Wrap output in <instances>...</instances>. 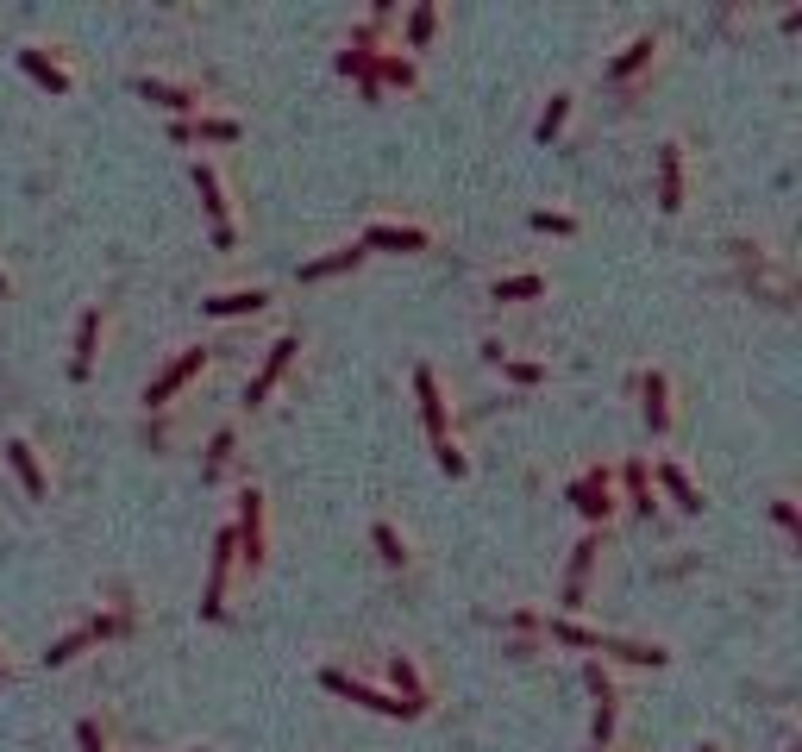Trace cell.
Returning <instances> with one entry per match:
<instances>
[{"label": "cell", "instance_id": "e0dca14e", "mask_svg": "<svg viewBox=\"0 0 802 752\" xmlns=\"http://www.w3.org/2000/svg\"><path fill=\"white\" fill-rule=\"evenodd\" d=\"M351 264H364V245H351V251H333V257H314V264H301V282H326V276H339Z\"/></svg>", "mask_w": 802, "mask_h": 752}, {"label": "cell", "instance_id": "74e56055", "mask_svg": "<svg viewBox=\"0 0 802 752\" xmlns=\"http://www.w3.org/2000/svg\"><path fill=\"white\" fill-rule=\"evenodd\" d=\"M702 752H715V746H702Z\"/></svg>", "mask_w": 802, "mask_h": 752}, {"label": "cell", "instance_id": "e575fe53", "mask_svg": "<svg viewBox=\"0 0 802 752\" xmlns=\"http://www.w3.org/2000/svg\"><path fill=\"white\" fill-rule=\"evenodd\" d=\"M76 740H82V752H107V740H101V727H94V721L76 727Z\"/></svg>", "mask_w": 802, "mask_h": 752}, {"label": "cell", "instance_id": "2e32d148", "mask_svg": "<svg viewBox=\"0 0 802 752\" xmlns=\"http://www.w3.org/2000/svg\"><path fill=\"white\" fill-rule=\"evenodd\" d=\"M264 289H226V295H214V301H201V308L207 314H257V308H264Z\"/></svg>", "mask_w": 802, "mask_h": 752}, {"label": "cell", "instance_id": "ac0fdd59", "mask_svg": "<svg viewBox=\"0 0 802 752\" xmlns=\"http://www.w3.org/2000/svg\"><path fill=\"white\" fill-rule=\"evenodd\" d=\"M658 483H665V489H671V502H677L683 514H702V496H696V483H690V477H683V470H677V464H658Z\"/></svg>", "mask_w": 802, "mask_h": 752}, {"label": "cell", "instance_id": "9a60e30c", "mask_svg": "<svg viewBox=\"0 0 802 752\" xmlns=\"http://www.w3.org/2000/svg\"><path fill=\"white\" fill-rule=\"evenodd\" d=\"M170 138H182V145H188V138H214V145H232V138H239V126H232V120H176Z\"/></svg>", "mask_w": 802, "mask_h": 752}, {"label": "cell", "instance_id": "4dcf8cb0", "mask_svg": "<svg viewBox=\"0 0 802 752\" xmlns=\"http://www.w3.org/2000/svg\"><path fill=\"white\" fill-rule=\"evenodd\" d=\"M433 38V7H414V19H408V44H427Z\"/></svg>", "mask_w": 802, "mask_h": 752}, {"label": "cell", "instance_id": "f1b7e54d", "mask_svg": "<svg viewBox=\"0 0 802 752\" xmlns=\"http://www.w3.org/2000/svg\"><path fill=\"white\" fill-rule=\"evenodd\" d=\"M564 113H571V94H552V107L539 113V138H558V126H564Z\"/></svg>", "mask_w": 802, "mask_h": 752}, {"label": "cell", "instance_id": "277c9868", "mask_svg": "<svg viewBox=\"0 0 802 752\" xmlns=\"http://www.w3.org/2000/svg\"><path fill=\"white\" fill-rule=\"evenodd\" d=\"M201 364H207V351H201V345H195V351H182V358H176V364H170V370H163L157 383L145 389V402H151V408H163V402H170V395H176V389H182Z\"/></svg>", "mask_w": 802, "mask_h": 752}, {"label": "cell", "instance_id": "d4e9b609", "mask_svg": "<svg viewBox=\"0 0 802 752\" xmlns=\"http://www.w3.org/2000/svg\"><path fill=\"white\" fill-rule=\"evenodd\" d=\"M552 640H564V646H589V652H596L602 633H589V627H577L571 615H558V621H552Z\"/></svg>", "mask_w": 802, "mask_h": 752}, {"label": "cell", "instance_id": "8d00e7d4", "mask_svg": "<svg viewBox=\"0 0 802 752\" xmlns=\"http://www.w3.org/2000/svg\"><path fill=\"white\" fill-rule=\"evenodd\" d=\"M0 295H7V276H0Z\"/></svg>", "mask_w": 802, "mask_h": 752}, {"label": "cell", "instance_id": "7402d4cb", "mask_svg": "<svg viewBox=\"0 0 802 752\" xmlns=\"http://www.w3.org/2000/svg\"><path fill=\"white\" fill-rule=\"evenodd\" d=\"M652 51H658V44H652V38H633V44H627V51H621L615 63H608V76H615V82H621V76H633V69H646V63H652Z\"/></svg>", "mask_w": 802, "mask_h": 752}, {"label": "cell", "instance_id": "3957f363", "mask_svg": "<svg viewBox=\"0 0 802 752\" xmlns=\"http://www.w3.org/2000/svg\"><path fill=\"white\" fill-rule=\"evenodd\" d=\"M289 364H295V333H282V339L270 345V358H264V370H257V376H251V389H245V402H251V408H257V402H270V389L282 383V370H289Z\"/></svg>", "mask_w": 802, "mask_h": 752}, {"label": "cell", "instance_id": "30bf717a", "mask_svg": "<svg viewBox=\"0 0 802 752\" xmlns=\"http://www.w3.org/2000/svg\"><path fill=\"white\" fill-rule=\"evenodd\" d=\"M414 395H420V414H427V433H433V445L445 439V402H439V376L420 364L414 370Z\"/></svg>", "mask_w": 802, "mask_h": 752}, {"label": "cell", "instance_id": "7c38bea8", "mask_svg": "<svg viewBox=\"0 0 802 752\" xmlns=\"http://www.w3.org/2000/svg\"><path fill=\"white\" fill-rule=\"evenodd\" d=\"M364 245H376V251H420V245H427V232H420V226H389V220H376V226L364 232Z\"/></svg>", "mask_w": 802, "mask_h": 752}, {"label": "cell", "instance_id": "d590c367", "mask_svg": "<svg viewBox=\"0 0 802 752\" xmlns=\"http://www.w3.org/2000/svg\"><path fill=\"white\" fill-rule=\"evenodd\" d=\"M771 514H777V527H784V533H802V521H796V502H771Z\"/></svg>", "mask_w": 802, "mask_h": 752}, {"label": "cell", "instance_id": "5bb4252c", "mask_svg": "<svg viewBox=\"0 0 802 752\" xmlns=\"http://www.w3.org/2000/svg\"><path fill=\"white\" fill-rule=\"evenodd\" d=\"M7 464L19 470V483H26V496L38 502V496H44V470H38V458H32V445H26V439H13V445H7Z\"/></svg>", "mask_w": 802, "mask_h": 752}, {"label": "cell", "instance_id": "484cf974", "mask_svg": "<svg viewBox=\"0 0 802 752\" xmlns=\"http://www.w3.org/2000/svg\"><path fill=\"white\" fill-rule=\"evenodd\" d=\"M627 496H633V508H640V514H652V477H646L640 458L627 464Z\"/></svg>", "mask_w": 802, "mask_h": 752}, {"label": "cell", "instance_id": "603a6c76", "mask_svg": "<svg viewBox=\"0 0 802 752\" xmlns=\"http://www.w3.org/2000/svg\"><path fill=\"white\" fill-rule=\"evenodd\" d=\"M389 677H395V690H401V696H408V702H414V709H427V702H420V671H414V665H408V658H401V652L389 658Z\"/></svg>", "mask_w": 802, "mask_h": 752}, {"label": "cell", "instance_id": "83f0119b", "mask_svg": "<svg viewBox=\"0 0 802 752\" xmlns=\"http://www.w3.org/2000/svg\"><path fill=\"white\" fill-rule=\"evenodd\" d=\"M370 539H376V552H383L389 564H408V546H401V533H395L389 521H376V533H370Z\"/></svg>", "mask_w": 802, "mask_h": 752}, {"label": "cell", "instance_id": "4fadbf2b", "mask_svg": "<svg viewBox=\"0 0 802 752\" xmlns=\"http://www.w3.org/2000/svg\"><path fill=\"white\" fill-rule=\"evenodd\" d=\"M589 564H596V539H583V546L571 552V577H564V615H571V608H583V583H589Z\"/></svg>", "mask_w": 802, "mask_h": 752}, {"label": "cell", "instance_id": "836d02e7", "mask_svg": "<svg viewBox=\"0 0 802 752\" xmlns=\"http://www.w3.org/2000/svg\"><path fill=\"white\" fill-rule=\"evenodd\" d=\"M439 464H445V470H452V477H464V452H458V445H452V439H439Z\"/></svg>", "mask_w": 802, "mask_h": 752}, {"label": "cell", "instance_id": "cb8c5ba5", "mask_svg": "<svg viewBox=\"0 0 802 752\" xmlns=\"http://www.w3.org/2000/svg\"><path fill=\"white\" fill-rule=\"evenodd\" d=\"M533 295H546V282H539V276H508V282H495V301H533Z\"/></svg>", "mask_w": 802, "mask_h": 752}, {"label": "cell", "instance_id": "4316f807", "mask_svg": "<svg viewBox=\"0 0 802 752\" xmlns=\"http://www.w3.org/2000/svg\"><path fill=\"white\" fill-rule=\"evenodd\" d=\"M596 652H615V658H633V665H665V652H658V646H627V640H602Z\"/></svg>", "mask_w": 802, "mask_h": 752}, {"label": "cell", "instance_id": "9c48e42d", "mask_svg": "<svg viewBox=\"0 0 802 752\" xmlns=\"http://www.w3.org/2000/svg\"><path fill=\"white\" fill-rule=\"evenodd\" d=\"M571 502L589 514V521H608V508H615V496H608V477H602V470L577 477V483H571Z\"/></svg>", "mask_w": 802, "mask_h": 752}, {"label": "cell", "instance_id": "6da1fadb", "mask_svg": "<svg viewBox=\"0 0 802 752\" xmlns=\"http://www.w3.org/2000/svg\"><path fill=\"white\" fill-rule=\"evenodd\" d=\"M320 684L333 690V696H351V702H364V709H376V715H401V721H408V715H420L414 702H401V696H383V690H370V684H351L345 671H326Z\"/></svg>", "mask_w": 802, "mask_h": 752}, {"label": "cell", "instance_id": "52a82bcc", "mask_svg": "<svg viewBox=\"0 0 802 752\" xmlns=\"http://www.w3.org/2000/svg\"><path fill=\"white\" fill-rule=\"evenodd\" d=\"M583 677H589V690H596V746H608L615 740V677L602 665H589Z\"/></svg>", "mask_w": 802, "mask_h": 752}, {"label": "cell", "instance_id": "8fae6325", "mask_svg": "<svg viewBox=\"0 0 802 752\" xmlns=\"http://www.w3.org/2000/svg\"><path fill=\"white\" fill-rule=\"evenodd\" d=\"M94 345H101V308H88L82 326H76V358H69V376H76V383L94 370Z\"/></svg>", "mask_w": 802, "mask_h": 752}, {"label": "cell", "instance_id": "8992f818", "mask_svg": "<svg viewBox=\"0 0 802 752\" xmlns=\"http://www.w3.org/2000/svg\"><path fill=\"white\" fill-rule=\"evenodd\" d=\"M195 188H201V201H207V220H214V245L226 251L232 245V220H226V201H220V176L207 170V163H195Z\"/></svg>", "mask_w": 802, "mask_h": 752}, {"label": "cell", "instance_id": "ba28073f", "mask_svg": "<svg viewBox=\"0 0 802 752\" xmlns=\"http://www.w3.org/2000/svg\"><path fill=\"white\" fill-rule=\"evenodd\" d=\"M658 207H665V214L683 207V157H677V145H658Z\"/></svg>", "mask_w": 802, "mask_h": 752}, {"label": "cell", "instance_id": "44dd1931", "mask_svg": "<svg viewBox=\"0 0 802 752\" xmlns=\"http://www.w3.org/2000/svg\"><path fill=\"white\" fill-rule=\"evenodd\" d=\"M640 389H646V427H652V433H665V427H671V408H665V376L652 370Z\"/></svg>", "mask_w": 802, "mask_h": 752}, {"label": "cell", "instance_id": "f546056e", "mask_svg": "<svg viewBox=\"0 0 802 752\" xmlns=\"http://www.w3.org/2000/svg\"><path fill=\"white\" fill-rule=\"evenodd\" d=\"M226 458H232V427H220V433H214V445H207V477H220Z\"/></svg>", "mask_w": 802, "mask_h": 752}, {"label": "cell", "instance_id": "d6a6232c", "mask_svg": "<svg viewBox=\"0 0 802 752\" xmlns=\"http://www.w3.org/2000/svg\"><path fill=\"white\" fill-rule=\"evenodd\" d=\"M383 76L408 88V82H414V63H408V57H383Z\"/></svg>", "mask_w": 802, "mask_h": 752}, {"label": "cell", "instance_id": "d6986e66", "mask_svg": "<svg viewBox=\"0 0 802 752\" xmlns=\"http://www.w3.org/2000/svg\"><path fill=\"white\" fill-rule=\"evenodd\" d=\"M19 63H26V76H32V82H44L51 94H69V76H63V69H57L51 57H44V51H19Z\"/></svg>", "mask_w": 802, "mask_h": 752}, {"label": "cell", "instance_id": "7a4b0ae2", "mask_svg": "<svg viewBox=\"0 0 802 752\" xmlns=\"http://www.w3.org/2000/svg\"><path fill=\"white\" fill-rule=\"evenodd\" d=\"M232 546H239L245 564L264 558V496H257V489H245V496H239V527H232Z\"/></svg>", "mask_w": 802, "mask_h": 752}, {"label": "cell", "instance_id": "1f68e13d", "mask_svg": "<svg viewBox=\"0 0 802 752\" xmlns=\"http://www.w3.org/2000/svg\"><path fill=\"white\" fill-rule=\"evenodd\" d=\"M533 226H539V232H571L577 220H571V214H552V207H539V214H533Z\"/></svg>", "mask_w": 802, "mask_h": 752}, {"label": "cell", "instance_id": "ffe728a7", "mask_svg": "<svg viewBox=\"0 0 802 752\" xmlns=\"http://www.w3.org/2000/svg\"><path fill=\"white\" fill-rule=\"evenodd\" d=\"M138 94H145V101H163V107H176V113H188V107H195V88L157 82V76H145V82H138Z\"/></svg>", "mask_w": 802, "mask_h": 752}, {"label": "cell", "instance_id": "5b68a950", "mask_svg": "<svg viewBox=\"0 0 802 752\" xmlns=\"http://www.w3.org/2000/svg\"><path fill=\"white\" fill-rule=\"evenodd\" d=\"M107 633H120V621L113 615H101V621H88V627H76V633H63V640L44 652V665H69V658H76L82 646H94V640H107Z\"/></svg>", "mask_w": 802, "mask_h": 752}]
</instances>
